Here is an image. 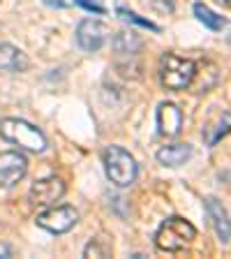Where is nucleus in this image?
Returning <instances> with one entry per match:
<instances>
[{
    "label": "nucleus",
    "instance_id": "1",
    "mask_svg": "<svg viewBox=\"0 0 231 259\" xmlns=\"http://www.w3.org/2000/svg\"><path fill=\"white\" fill-rule=\"evenodd\" d=\"M197 79V65L192 58L164 54L160 60V83L167 91H185Z\"/></svg>",
    "mask_w": 231,
    "mask_h": 259
},
{
    "label": "nucleus",
    "instance_id": "2",
    "mask_svg": "<svg viewBox=\"0 0 231 259\" xmlns=\"http://www.w3.org/2000/svg\"><path fill=\"white\" fill-rule=\"evenodd\" d=\"M197 238V229L192 222L183 218H169L160 225L155 234V245L162 252H180Z\"/></svg>",
    "mask_w": 231,
    "mask_h": 259
},
{
    "label": "nucleus",
    "instance_id": "3",
    "mask_svg": "<svg viewBox=\"0 0 231 259\" xmlns=\"http://www.w3.org/2000/svg\"><path fill=\"white\" fill-rule=\"evenodd\" d=\"M102 162H104V171H107L111 183H116L118 188H127V185L134 183L139 167H136V160L125 148L107 146L102 151Z\"/></svg>",
    "mask_w": 231,
    "mask_h": 259
},
{
    "label": "nucleus",
    "instance_id": "4",
    "mask_svg": "<svg viewBox=\"0 0 231 259\" xmlns=\"http://www.w3.org/2000/svg\"><path fill=\"white\" fill-rule=\"evenodd\" d=\"M0 137L32 153H42L47 148V137L42 135V130H37L35 125L26 123L21 118L0 120Z\"/></svg>",
    "mask_w": 231,
    "mask_h": 259
},
{
    "label": "nucleus",
    "instance_id": "5",
    "mask_svg": "<svg viewBox=\"0 0 231 259\" xmlns=\"http://www.w3.org/2000/svg\"><path fill=\"white\" fill-rule=\"evenodd\" d=\"M76 222H79V213L72 206H56V208H49L47 213L37 215V227H42L51 234L70 232Z\"/></svg>",
    "mask_w": 231,
    "mask_h": 259
},
{
    "label": "nucleus",
    "instance_id": "6",
    "mask_svg": "<svg viewBox=\"0 0 231 259\" xmlns=\"http://www.w3.org/2000/svg\"><path fill=\"white\" fill-rule=\"evenodd\" d=\"M65 194V183L58 176H47L39 178L30 185V192H28V199L35 206H51Z\"/></svg>",
    "mask_w": 231,
    "mask_h": 259
},
{
    "label": "nucleus",
    "instance_id": "7",
    "mask_svg": "<svg viewBox=\"0 0 231 259\" xmlns=\"http://www.w3.org/2000/svg\"><path fill=\"white\" fill-rule=\"evenodd\" d=\"M28 160L19 151L0 153V188H12L26 176Z\"/></svg>",
    "mask_w": 231,
    "mask_h": 259
},
{
    "label": "nucleus",
    "instance_id": "8",
    "mask_svg": "<svg viewBox=\"0 0 231 259\" xmlns=\"http://www.w3.org/2000/svg\"><path fill=\"white\" fill-rule=\"evenodd\" d=\"M107 42V28L104 23L95 21V19H86L81 21L76 28V44H79L83 51H97L102 49Z\"/></svg>",
    "mask_w": 231,
    "mask_h": 259
},
{
    "label": "nucleus",
    "instance_id": "9",
    "mask_svg": "<svg viewBox=\"0 0 231 259\" xmlns=\"http://www.w3.org/2000/svg\"><path fill=\"white\" fill-rule=\"evenodd\" d=\"M157 127H160V135H164V137L180 135V127H183V113H180V109L171 102H162L157 107Z\"/></svg>",
    "mask_w": 231,
    "mask_h": 259
},
{
    "label": "nucleus",
    "instance_id": "10",
    "mask_svg": "<svg viewBox=\"0 0 231 259\" xmlns=\"http://www.w3.org/2000/svg\"><path fill=\"white\" fill-rule=\"evenodd\" d=\"M206 213H208V220H210V225H213V229H215L217 238H220L222 243H229L231 220H229V215H226V208L217 199L210 197V199H206Z\"/></svg>",
    "mask_w": 231,
    "mask_h": 259
},
{
    "label": "nucleus",
    "instance_id": "11",
    "mask_svg": "<svg viewBox=\"0 0 231 259\" xmlns=\"http://www.w3.org/2000/svg\"><path fill=\"white\" fill-rule=\"evenodd\" d=\"M0 70L5 72H26L28 56L14 44H0Z\"/></svg>",
    "mask_w": 231,
    "mask_h": 259
},
{
    "label": "nucleus",
    "instance_id": "12",
    "mask_svg": "<svg viewBox=\"0 0 231 259\" xmlns=\"http://www.w3.org/2000/svg\"><path fill=\"white\" fill-rule=\"evenodd\" d=\"M192 157V146L190 144H171L162 146L157 151V162L164 167H180Z\"/></svg>",
    "mask_w": 231,
    "mask_h": 259
},
{
    "label": "nucleus",
    "instance_id": "13",
    "mask_svg": "<svg viewBox=\"0 0 231 259\" xmlns=\"http://www.w3.org/2000/svg\"><path fill=\"white\" fill-rule=\"evenodd\" d=\"M229 132H231V113H222L213 125L204 127V141L208 146H215L217 141H220L222 137H226Z\"/></svg>",
    "mask_w": 231,
    "mask_h": 259
},
{
    "label": "nucleus",
    "instance_id": "14",
    "mask_svg": "<svg viewBox=\"0 0 231 259\" xmlns=\"http://www.w3.org/2000/svg\"><path fill=\"white\" fill-rule=\"evenodd\" d=\"M194 14H197V19H199L206 28H210V30H215V32H220L222 28L226 26L224 16H220L217 12H213L210 7H206L204 3H194Z\"/></svg>",
    "mask_w": 231,
    "mask_h": 259
},
{
    "label": "nucleus",
    "instance_id": "15",
    "mask_svg": "<svg viewBox=\"0 0 231 259\" xmlns=\"http://www.w3.org/2000/svg\"><path fill=\"white\" fill-rule=\"evenodd\" d=\"M83 254H86V257H109V254H111V245H109L102 236L93 238L90 245L86 248V252H83Z\"/></svg>",
    "mask_w": 231,
    "mask_h": 259
},
{
    "label": "nucleus",
    "instance_id": "16",
    "mask_svg": "<svg viewBox=\"0 0 231 259\" xmlns=\"http://www.w3.org/2000/svg\"><path fill=\"white\" fill-rule=\"evenodd\" d=\"M118 14L123 16L125 21H132V23H136V26H144V28H148V30H160V28H157L155 23H151L148 19H141L139 14H134V12H129V10H123V7H120Z\"/></svg>",
    "mask_w": 231,
    "mask_h": 259
},
{
    "label": "nucleus",
    "instance_id": "17",
    "mask_svg": "<svg viewBox=\"0 0 231 259\" xmlns=\"http://www.w3.org/2000/svg\"><path fill=\"white\" fill-rule=\"evenodd\" d=\"M74 3L88 12H95V14H104L107 12V7L102 5V0H74Z\"/></svg>",
    "mask_w": 231,
    "mask_h": 259
},
{
    "label": "nucleus",
    "instance_id": "18",
    "mask_svg": "<svg viewBox=\"0 0 231 259\" xmlns=\"http://www.w3.org/2000/svg\"><path fill=\"white\" fill-rule=\"evenodd\" d=\"M44 5H49V7H70V5H74V0H42Z\"/></svg>",
    "mask_w": 231,
    "mask_h": 259
},
{
    "label": "nucleus",
    "instance_id": "19",
    "mask_svg": "<svg viewBox=\"0 0 231 259\" xmlns=\"http://www.w3.org/2000/svg\"><path fill=\"white\" fill-rule=\"evenodd\" d=\"M10 254H12L10 245H5V243H0V257H10Z\"/></svg>",
    "mask_w": 231,
    "mask_h": 259
},
{
    "label": "nucleus",
    "instance_id": "20",
    "mask_svg": "<svg viewBox=\"0 0 231 259\" xmlns=\"http://www.w3.org/2000/svg\"><path fill=\"white\" fill-rule=\"evenodd\" d=\"M222 5H226V7H231V0H220Z\"/></svg>",
    "mask_w": 231,
    "mask_h": 259
}]
</instances>
